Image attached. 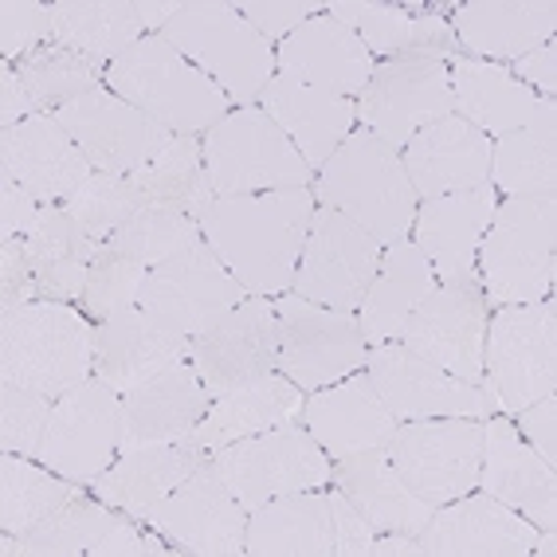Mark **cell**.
<instances>
[{
  "label": "cell",
  "instance_id": "cell-58",
  "mask_svg": "<svg viewBox=\"0 0 557 557\" xmlns=\"http://www.w3.org/2000/svg\"><path fill=\"white\" fill-rule=\"evenodd\" d=\"M32 114H40V107L32 102L28 87H24V79L16 75V67H4V75H0V122H4V129L21 126Z\"/></svg>",
  "mask_w": 557,
  "mask_h": 557
},
{
  "label": "cell",
  "instance_id": "cell-26",
  "mask_svg": "<svg viewBox=\"0 0 557 557\" xmlns=\"http://www.w3.org/2000/svg\"><path fill=\"white\" fill-rule=\"evenodd\" d=\"M302 424L330 459L385 448L397 432V417L388 412L369 373H361V369L326 388H314L302 400Z\"/></svg>",
  "mask_w": 557,
  "mask_h": 557
},
{
  "label": "cell",
  "instance_id": "cell-44",
  "mask_svg": "<svg viewBox=\"0 0 557 557\" xmlns=\"http://www.w3.org/2000/svg\"><path fill=\"white\" fill-rule=\"evenodd\" d=\"M16 75L24 79L36 107L60 110L67 102L83 99V95H90V90H102L107 67L99 60L83 55V51L63 48V44H44V48H36L16 63Z\"/></svg>",
  "mask_w": 557,
  "mask_h": 557
},
{
  "label": "cell",
  "instance_id": "cell-1",
  "mask_svg": "<svg viewBox=\"0 0 557 557\" xmlns=\"http://www.w3.org/2000/svg\"><path fill=\"white\" fill-rule=\"evenodd\" d=\"M314 209L319 200L310 189L216 197L197 224L205 244L236 275L239 287L256 299H278L295 283Z\"/></svg>",
  "mask_w": 557,
  "mask_h": 557
},
{
  "label": "cell",
  "instance_id": "cell-59",
  "mask_svg": "<svg viewBox=\"0 0 557 557\" xmlns=\"http://www.w3.org/2000/svg\"><path fill=\"white\" fill-rule=\"evenodd\" d=\"M134 4H138L141 28L150 32V36H161V32H165V24L177 16L185 0H134Z\"/></svg>",
  "mask_w": 557,
  "mask_h": 557
},
{
  "label": "cell",
  "instance_id": "cell-40",
  "mask_svg": "<svg viewBox=\"0 0 557 557\" xmlns=\"http://www.w3.org/2000/svg\"><path fill=\"white\" fill-rule=\"evenodd\" d=\"M126 181L134 197L141 200V209H173L197 220L216 200L197 134H173L170 146Z\"/></svg>",
  "mask_w": 557,
  "mask_h": 557
},
{
  "label": "cell",
  "instance_id": "cell-13",
  "mask_svg": "<svg viewBox=\"0 0 557 557\" xmlns=\"http://www.w3.org/2000/svg\"><path fill=\"white\" fill-rule=\"evenodd\" d=\"M381 251H385V244L373 232L319 205L310 216V232L307 244H302L290 295L354 314V310H361L369 283L377 275Z\"/></svg>",
  "mask_w": 557,
  "mask_h": 557
},
{
  "label": "cell",
  "instance_id": "cell-9",
  "mask_svg": "<svg viewBox=\"0 0 557 557\" xmlns=\"http://www.w3.org/2000/svg\"><path fill=\"white\" fill-rule=\"evenodd\" d=\"M224 487L244 503V510H256L271 498L319 491L330 483V456L310 436L307 424H278L259 436L236 440L228 448H216L209 459Z\"/></svg>",
  "mask_w": 557,
  "mask_h": 557
},
{
  "label": "cell",
  "instance_id": "cell-31",
  "mask_svg": "<svg viewBox=\"0 0 557 557\" xmlns=\"http://www.w3.org/2000/svg\"><path fill=\"white\" fill-rule=\"evenodd\" d=\"M468 60H522L534 48L554 40V0H468L448 24Z\"/></svg>",
  "mask_w": 557,
  "mask_h": 557
},
{
  "label": "cell",
  "instance_id": "cell-32",
  "mask_svg": "<svg viewBox=\"0 0 557 557\" xmlns=\"http://www.w3.org/2000/svg\"><path fill=\"white\" fill-rule=\"evenodd\" d=\"M209 456L193 444H150V448L119 451V459L102 471L90 491L95 498L119 507L129 518H150L153 510L173 495L197 468H205Z\"/></svg>",
  "mask_w": 557,
  "mask_h": 557
},
{
  "label": "cell",
  "instance_id": "cell-14",
  "mask_svg": "<svg viewBox=\"0 0 557 557\" xmlns=\"http://www.w3.org/2000/svg\"><path fill=\"white\" fill-rule=\"evenodd\" d=\"M122 451V393L90 377L55 397L40 463L71 483H95Z\"/></svg>",
  "mask_w": 557,
  "mask_h": 557
},
{
  "label": "cell",
  "instance_id": "cell-53",
  "mask_svg": "<svg viewBox=\"0 0 557 557\" xmlns=\"http://www.w3.org/2000/svg\"><path fill=\"white\" fill-rule=\"evenodd\" d=\"M330 498V518H334V557H366L373 537H377V527L361 515L338 487L326 491Z\"/></svg>",
  "mask_w": 557,
  "mask_h": 557
},
{
  "label": "cell",
  "instance_id": "cell-36",
  "mask_svg": "<svg viewBox=\"0 0 557 557\" xmlns=\"http://www.w3.org/2000/svg\"><path fill=\"white\" fill-rule=\"evenodd\" d=\"M302 388L295 381H287L283 373H268L263 381L248 388H236L228 397H220L209 408V417L200 420L197 429L189 432L185 444L200 451H216L228 448L236 440L259 436V432L278 429L287 420L302 417Z\"/></svg>",
  "mask_w": 557,
  "mask_h": 557
},
{
  "label": "cell",
  "instance_id": "cell-55",
  "mask_svg": "<svg viewBox=\"0 0 557 557\" xmlns=\"http://www.w3.org/2000/svg\"><path fill=\"white\" fill-rule=\"evenodd\" d=\"M40 200L24 189L21 181H12L9 173H0V239L28 236L36 216H40Z\"/></svg>",
  "mask_w": 557,
  "mask_h": 557
},
{
  "label": "cell",
  "instance_id": "cell-34",
  "mask_svg": "<svg viewBox=\"0 0 557 557\" xmlns=\"http://www.w3.org/2000/svg\"><path fill=\"white\" fill-rule=\"evenodd\" d=\"M436 290V271L412 239H397L385 244L381 251V268L366 290V302L358 310L361 334L366 342L381 346V342H397L405 334L408 319L417 314V307Z\"/></svg>",
  "mask_w": 557,
  "mask_h": 557
},
{
  "label": "cell",
  "instance_id": "cell-43",
  "mask_svg": "<svg viewBox=\"0 0 557 557\" xmlns=\"http://www.w3.org/2000/svg\"><path fill=\"white\" fill-rule=\"evenodd\" d=\"M79 487L83 483H71L44 463L4 451L0 456V530L4 534H28L48 515H55L63 503L83 495Z\"/></svg>",
  "mask_w": 557,
  "mask_h": 557
},
{
  "label": "cell",
  "instance_id": "cell-47",
  "mask_svg": "<svg viewBox=\"0 0 557 557\" xmlns=\"http://www.w3.org/2000/svg\"><path fill=\"white\" fill-rule=\"evenodd\" d=\"M63 209H67V216L75 220L95 244H107V239L141 209V200L134 197L126 177L95 170L87 185H79V193H71V197L63 200Z\"/></svg>",
  "mask_w": 557,
  "mask_h": 557
},
{
  "label": "cell",
  "instance_id": "cell-18",
  "mask_svg": "<svg viewBox=\"0 0 557 557\" xmlns=\"http://www.w3.org/2000/svg\"><path fill=\"white\" fill-rule=\"evenodd\" d=\"M189 366L205 381L209 397L220 400L263 381L278 369V314L275 302L248 299L228 310L216 326L189 338Z\"/></svg>",
  "mask_w": 557,
  "mask_h": 557
},
{
  "label": "cell",
  "instance_id": "cell-22",
  "mask_svg": "<svg viewBox=\"0 0 557 557\" xmlns=\"http://www.w3.org/2000/svg\"><path fill=\"white\" fill-rule=\"evenodd\" d=\"M479 487L491 498L507 503L522 518H530L537 530L557 527V479L546 459L518 436L510 420H483V468Z\"/></svg>",
  "mask_w": 557,
  "mask_h": 557
},
{
  "label": "cell",
  "instance_id": "cell-27",
  "mask_svg": "<svg viewBox=\"0 0 557 557\" xmlns=\"http://www.w3.org/2000/svg\"><path fill=\"white\" fill-rule=\"evenodd\" d=\"M495 209H498L495 185L432 197L424 205H417L412 244L420 248V256L429 259L440 278H479L475 256L491 228Z\"/></svg>",
  "mask_w": 557,
  "mask_h": 557
},
{
  "label": "cell",
  "instance_id": "cell-15",
  "mask_svg": "<svg viewBox=\"0 0 557 557\" xmlns=\"http://www.w3.org/2000/svg\"><path fill=\"white\" fill-rule=\"evenodd\" d=\"M366 373L377 388V397L385 408L405 420H436V417H471L487 420L498 412L495 397L483 385H468V381L451 377L448 369L432 366L429 358L412 354L400 342H381L369 349Z\"/></svg>",
  "mask_w": 557,
  "mask_h": 557
},
{
  "label": "cell",
  "instance_id": "cell-39",
  "mask_svg": "<svg viewBox=\"0 0 557 557\" xmlns=\"http://www.w3.org/2000/svg\"><path fill=\"white\" fill-rule=\"evenodd\" d=\"M491 181L507 197H557V102L542 99L527 126L491 141Z\"/></svg>",
  "mask_w": 557,
  "mask_h": 557
},
{
  "label": "cell",
  "instance_id": "cell-42",
  "mask_svg": "<svg viewBox=\"0 0 557 557\" xmlns=\"http://www.w3.org/2000/svg\"><path fill=\"white\" fill-rule=\"evenodd\" d=\"M119 518V507H110L102 498L75 495L63 503L55 515H48L40 527L28 534H4L0 554L4 557H90L95 542L107 534V527Z\"/></svg>",
  "mask_w": 557,
  "mask_h": 557
},
{
  "label": "cell",
  "instance_id": "cell-51",
  "mask_svg": "<svg viewBox=\"0 0 557 557\" xmlns=\"http://www.w3.org/2000/svg\"><path fill=\"white\" fill-rule=\"evenodd\" d=\"M236 12L268 44H283L299 24L326 12V4H310V0H239Z\"/></svg>",
  "mask_w": 557,
  "mask_h": 557
},
{
  "label": "cell",
  "instance_id": "cell-38",
  "mask_svg": "<svg viewBox=\"0 0 557 557\" xmlns=\"http://www.w3.org/2000/svg\"><path fill=\"white\" fill-rule=\"evenodd\" d=\"M28 244L32 271H36V287L40 299L48 302H75L87 290L90 259L99 244L67 216L63 205H44L32 232L24 236Z\"/></svg>",
  "mask_w": 557,
  "mask_h": 557
},
{
  "label": "cell",
  "instance_id": "cell-3",
  "mask_svg": "<svg viewBox=\"0 0 557 557\" xmlns=\"http://www.w3.org/2000/svg\"><path fill=\"white\" fill-rule=\"evenodd\" d=\"M107 90L150 114L170 134H205L232 114V99L165 36H146L107 63Z\"/></svg>",
  "mask_w": 557,
  "mask_h": 557
},
{
  "label": "cell",
  "instance_id": "cell-33",
  "mask_svg": "<svg viewBox=\"0 0 557 557\" xmlns=\"http://www.w3.org/2000/svg\"><path fill=\"white\" fill-rule=\"evenodd\" d=\"M330 483L377 527V534L417 537L432 518V507L412 495L400 471L393 468L385 448H369L358 456H342L330 463Z\"/></svg>",
  "mask_w": 557,
  "mask_h": 557
},
{
  "label": "cell",
  "instance_id": "cell-17",
  "mask_svg": "<svg viewBox=\"0 0 557 557\" xmlns=\"http://www.w3.org/2000/svg\"><path fill=\"white\" fill-rule=\"evenodd\" d=\"M487 299L479 278H440L436 290L408 319L400 346L448 369L451 377L483 385V342H487Z\"/></svg>",
  "mask_w": 557,
  "mask_h": 557
},
{
  "label": "cell",
  "instance_id": "cell-28",
  "mask_svg": "<svg viewBox=\"0 0 557 557\" xmlns=\"http://www.w3.org/2000/svg\"><path fill=\"white\" fill-rule=\"evenodd\" d=\"M177 361H189V334L153 319L150 310L134 307L126 314H119V319L99 322L95 377L107 381L122 397L129 388L146 385L158 373L173 369Z\"/></svg>",
  "mask_w": 557,
  "mask_h": 557
},
{
  "label": "cell",
  "instance_id": "cell-16",
  "mask_svg": "<svg viewBox=\"0 0 557 557\" xmlns=\"http://www.w3.org/2000/svg\"><path fill=\"white\" fill-rule=\"evenodd\" d=\"M244 299H248V290L239 287L236 275L220 263L205 239L146 271L138 290L141 310H150L153 319L170 322L173 330L189 334V338L216 326Z\"/></svg>",
  "mask_w": 557,
  "mask_h": 557
},
{
  "label": "cell",
  "instance_id": "cell-21",
  "mask_svg": "<svg viewBox=\"0 0 557 557\" xmlns=\"http://www.w3.org/2000/svg\"><path fill=\"white\" fill-rule=\"evenodd\" d=\"M424 557H530L537 527L487 491L451 498L420 530Z\"/></svg>",
  "mask_w": 557,
  "mask_h": 557
},
{
  "label": "cell",
  "instance_id": "cell-2",
  "mask_svg": "<svg viewBox=\"0 0 557 557\" xmlns=\"http://www.w3.org/2000/svg\"><path fill=\"white\" fill-rule=\"evenodd\" d=\"M310 193L322 209L349 216L354 224L373 232L381 244L408 239L417 220V193L408 185L400 150H393L366 126L354 129L334 150Z\"/></svg>",
  "mask_w": 557,
  "mask_h": 557
},
{
  "label": "cell",
  "instance_id": "cell-49",
  "mask_svg": "<svg viewBox=\"0 0 557 557\" xmlns=\"http://www.w3.org/2000/svg\"><path fill=\"white\" fill-rule=\"evenodd\" d=\"M51 405L55 400L36 393V388L0 381V448L9 456L36 459L40 456L44 432H48Z\"/></svg>",
  "mask_w": 557,
  "mask_h": 557
},
{
  "label": "cell",
  "instance_id": "cell-5",
  "mask_svg": "<svg viewBox=\"0 0 557 557\" xmlns=\"http://www.w3.org/2000/svg\"><path fill=\"white\" fill-rule=\"evenodd\" d=\"M475 275L487 307H522L554 295L557 197H507L479 244Z\"/></svg>",
  "mask_w": 557,
  "mask_h": 557
},
{
  "label": "cell",
  "instance_id": "cell-29",
  "mask_svg": "<svg viewBox=\"0 0 557 557\" xmlns=\"http://www.w3.org/2000/svg\"><path fill=\"white\" fill-rule=\"evenodd\" d=\"M212 397L197 369L177 361L146 385L122 397V451L150 448V444H181L200 420L209 417Z\"/></svg>",
  "mask_w": 557,
  "mask_h": 557
},
{
  "label": "cell",
  "instance_id": "cell-7",
  "mask_svg": "<svg viewBox=\"0 0 557 557\" xmlns=\"http://www.w3.org/2000/svg\"><path fill=\"white\" fill-rule=\"evenodd\" d=\"M200 150L216 197H256L310 185V165L295 141L259 107H239L205 129Z\"/></svg>",
  "mask_w": 557,
  "mask_h": 557
},
{
  "label": "cell",
  "instance_id": "cell-25",
  "mask_svg": "<svg viewBox=\"0 0 557 557\" xmlns=\"http://www.w3.org/2000/svg\"><path fill=\"white\" fill-rule=\"evenodd\" d=\"M400 161L417 200L479 189L491 181V138L459 114H448L420 129L405 146Z\"/></svg>",
  "mask_w": 557,
  "mask_h": 557
},
{
  "label": "cell",
  "instance_id": "cell-52",
  "mask_svg": "<svg viewBox=\"0 0 557 557\" xmlns=\"http://www.w3.org/2000/svg\"><path fill=\"white\" fill-rule=\"evenodd\" d=\"M36 299H40V287H36L28 244H24V236L4 239L0 244V310L12 314V310L28 307Z\"/></svg>",
  "mask_w": 557,
  "mask_h": 557
},
{
  "label": "cell",
  "instance_id": "cell-20",
  "mask_svg": "<svg viewBox=\"0 0 557 557\" xmlns=\"http://www.w3.org/2000/svg\"><path fill=\"white\" fill-rule=\"evenodd\" d=\"M146 522L170 537L177 554L193 557H239L248 542V510L212 463L193 471Z\"/></svg>",
  "mask_w": 557,
  "mask_h": 557
},
{
  "label": "cell",
  "instance_id": "cell-48",
  "mask_svg": "<svg viewBox=\"0 0 557 557\" xmlns=\"http://www.w3.org/2000/svg\"><path fill=\"white\" fill-rule=\"evenodd\" d=\"M326 16L358 32V40L366 44L373 55H400L412 51L417 44V16H408L397 4H377V0H342V4H326Z\"/></svg>",
  "mask_w": 557,
  "mask_h": 557
},
{
  "label": "cell",
  "instance_id": "cell-10",
  "mask_svg": "<svg viewBox=\"0 0 557 557\" xmlns=\"http://www.w3.org/2000/svg\"><path fill=\"white\" fill-rule=\"evenodd\" d=\"M393 468L400 471L412 495H420L432 510L463 498L479 487L483 468V420L436 417L405 420L385 444Z\"/></svg>",
  "mask_w": 557,
  "mask_h": 557
},
{
  "label": "cell",
  "instance_id": "cell-50",
  "mask_svg": "<svg viewBox=\"0 0 557 557\" xmlns=\"http://www.w3.org/2000/svg\"><path fill=\"white\" fill-rule=\"evenodd\" d=\"M51 36V4L40 0H4L0 4V55L21 60L44 48Z\"/></svg>",
  "mask_w": 557,
  "mask_h": 557
},
{
  "label": "cell",
  "instance_id": "cell-19",
  "mask_svg": "<svg viewBox=\"0 0 557 557\" xmlns=\"http://www.w3.org/2000/svg\"><path fill=\"white\" fill-rule=\"evenodd\" d=\"M51 119L60 122L75 146L83 150V158L95 165L99 173H114V177H129L134 170L150 165L165 146L173 141V134L165 126L141 114L138 107L122 102L114 90H90L83 99L60 107Z\"/></svg>",
  "mask_w": 557,
  "mask_h": 557
},
{
  "label": "cell",
  "instance_id": "cell-24",
  "mask_svg": "<svg viewBox=\"0 0 557 557\" xmlns=\"http://www.w3.org/2000/svg\"><path fill=\"white\" fill-rule=\"evenodd\" d=\"M275 67L287 79H299L307 87L349 99V95H361L377 60L358 40V32L338 24L326 12H319V16H310L307 24H299L287 40L278 44Z\"/></svg>",
  "mask_w": 557,
  "mask_h": 557
},
{
  "label": "cell",
  "instance_id": "cell-11",
  "mask_svg": "<svg viewBox=\"0 0 557 557\" xmlns=\"http://www.w3.org/2000/svg\"><path fill=\"white\" fill-rule=\"evenodd\" d=\"M451 114L448 63L424 51H400L373 67L358 95V122L393 150H405L420 129Z\"/></svg>",
  "mask_w": 557,
  "mask_h": 557
},
{
  "label": "cell",
  "instance_id": "cell-35",
  "mask_svg": "<svg viewBox=\"0 0 557 557\" xmlns=\"http://www.w3.org/2000/svg\"><path fill=\"white\" fill-rule=\"evenodd\" d=\"M451 79V114L483 129L487 138H503L510 129L527 126L542 107V95L518 83L503 63L468 60L456 55L448 67Z\"/></svg>",
  "mask_w": 557,
  "mask_h": 557
},
{
  "label": "cell",
  "instance_id": "cell-6",
  "mask_svg": "<svg viewBox=\"0 0 557 557\" xmlns=\"http://www.w3.org/2000/svg\"><path fill=\"white\" fill-rule=\"evenodd\" d=\"M197 63L236 107H256L275 79V44H268L228 0H189L161 32Z\"/></svg>",
  "mask_w": 557,
  "mask_h": 557
},
{
  "label": "cell",
  "instance_id": "cell-61",
  "mask_svg": "<svg viewBox=\"0 0 557 557\" xmlns=\"http://www.w3.org/2000/svg\"><path fill=\"white\" fill-rule=\"evenodd\" d=\"M530 554H537V557H554V554H557V530H537L534 549H530Z\"/></svg>",
  "mask_w": 557,
  "mask_h": 557
},
{
  "label": "cell",
  "instance_id": "cell-37",
  "mask_svg": "<svg viewBox=\"0 0 557 557\" xmlns=\"http://www.w3.org/2000/svg\"><path fill=\"white\" fill-rule=\"evenodd\" d=\"M251 557H334V518L330 498L322 491L271 498L263 507L248 510Z\"/></svg>",
  "mask_w": 557,
  "mask_h": 557
},
{
  "label": "cell",
  "instance_id": "cell-4",
  "mask_svg": "<svg viewBox=\"0 0 557 557\" xmlns=\"http://www.w3.org/2000/svg\"><path fill=\"white\" fill-rule=\"evenodd\" d=\"M95 342L99 326H90L83 310L36 299L0 319V381L36 388L55 400L90 381Z\"/></svg>",
  "mask_w": 557,
  "mask_h": 557
},
{
  "label": "cell",
  "instance_id": "cell-45",
  "mask_svg": "<svg viewBox=\"0 0 557 557\" xmlns=\"http://www.w3.org/2000/svg\"><path fill=\"white\" fill-rule=\"evenodd\" d=\"M146 263L122 251L119 244H99L95 259H90V271H87V290H83V314L90 322H107V319H119L126 310L138 307V290H141V278H146Z\"/></svg>",
  "mask_w": 557,
  "mask_h": 557
},
{
  "label": "cell",
  "instance_id": "cell-8",
  "mask_svg": "<svg viewBox=\"0 0 557 557\" xmlns=\"http://www.w3.org/2000/svg\"><path fill=\"white\" fill-rule=\"evenodd\" d=\"M483 381L503 412L554 397L557 388V314L554 302L498 307L483 342Z\"/></svg>",
  "mask_w": 557,
  "mask_h": 557
},
{
  "label": "cell",
  "instance_id": "cell-41",
  "mask_svg": "<svg viewBox=\"0 0 557 557\" xmlns=\"http://www.w3.org/2000/svg\"><path fill=\"white\" fill-rule=\"evenodd\" d=\"M51 36L90 60L114 63L138 40H146V28L134 0H60L51 4Z\"/></svg>",
  "mask_w": 557,
  "mask_h": 557
},
{
  "label": "cell",
  "instance_id": "cell-30",
  "mask_svg": "<svg viewBox=\"0 0 557 557\" xmlns=\"http://www.w3.org/2000/svg\"><path fill=\"white\" fill-rule=\"evenodd\" d=\"M259 110L295 141V150L302 153L310 173H319L334 158V150L354 134V122H358L354 99L307 87V83L287 79V75H275L268 83V90L259 95Z\"/></svg>",
  "mask_w": 557,
  "mask_h": 557
},
{
  "label": "cell",
  "instance_id": "cell-60",
  "mask_svg": "<svg viewBox=\"0 0 557 557\" xmlns=\"http://www.w3.org/2000/svg\"><path fill=\"white\" fill-rule=\"evenodd\" d=\"M366 557H424V549H420V537L385 534V537H373V546H369Z\"/></svg>",
  "mask_w": 557,
  "mask_h": 557
},
{
  "label": "cell",
  "instance_id": "cell-57",
  "mask_svg": "<svg viewBox=\"0 0 557 557\" xmlns=\"http://www.w3.org/2000/svg\"><path fill=\"white\" fill-rule=\"evenodd\" d=\"M150 554V546H146V537H141V530L134 527V518L122 515L107 527V534L95 542V549H90V557H146Z\"/></svg>",
  "mask_w": 557,
  "mask_h": 557
},
{
  "label": "cell",
  "instance_id": "cell-12",
  "mask_svg": "<svg viewBox=\"0 0 557 557\" xmlns=\"http://www.w3.org/2000/svg\"><path fill=\"white\" fill-rule=\"evenodd\" d=\"M278 373L302 388H326L366 369L369 342L361 322L346 310H330L299 295H278Z\"/></svg>",
  "mask_w": 557,
  "mask_h": 557
},
{
  "label": "cell",
  "instance_id": "cell-46",
  "mask_svg": "<svg viewBox=\"0 0 557 557\" xmlns=\"http://www.w3.org/2000/svg\"><path fill=\"white\" fill-rule=\"evenodd\" d=\"M200 224L185 212H173V209H138L134 216L122 224L110 244H119L122 251L146 263V268H158L165 259H173L177 251L193 248L200 244Z\"/></svg>",
  "mask_w": 557,
  "mask_h": 557
},
{
  "label": "cell",
  "instance_id": "cell-54",
  "mask_svg": "<svg viewBox=\"0 0 557 557\" xmlns=\"http://www.w3.org/2000/svg\"><path fill=\"white\" fill-rule=\"evenodd\" d=\"M515 417H518L515 420L518 436L527 440L549 468H557V400L542 397V400H534V405L518 408Z\"/></svg>",
  "mask_w": 557,
  "mask_h": 557
},
{
  "label": "cell",
  "instance_id": "cell-56",
  "mask_svg": "<svg viewBox=\"0 0 557 557\" xmlns=\"http://www.w3.org/2000/svg\"><path fill=\"white\" fill-rule=\"evenodd\" d=\"M507 71L518 83H527L530 90H542V99H554V90H557V48H554V40L542 44V48H534L530 55H522V60H515Z\"/></svg>",
  "mask_w": 557,
  "mask_h": 557
},
{
  "label": "cell",
  "instance_id": "cell-23",
  "mask_svg": "<svg viewBox=\"0 0 557 557\" xmlns=\"http://www.w3.org/2000/svg\"><path fill=\"white\" fill-rule=\"evenodd\" d=\"M0 173L21 181L40 205H63L87 185L95 165L48 114H32L0 134Z\"/></svg>",
  "mask_w": 557,
  "mask_h": 557
}]
</instances>
